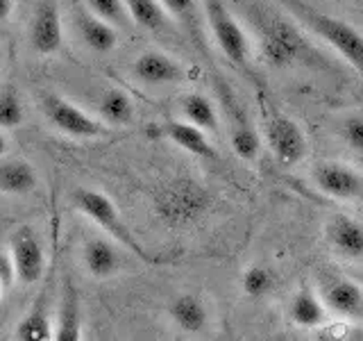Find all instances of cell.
<instances>
[{"label": "cell", "mask_w": 363, "mask_h": 341, "mask_svg": "<svg viewBox=\"0 0 363 341\" xmlns=\"http://www.w3.org/2000/svg\"><path fill=\"white\" fill-rule=\"evenodd\" d=\"M84 337V318L79 293L71 280L64 282V291L60 298V310L52 325V341H82Z\"/></svg>", "instance_id": "ac0fdd59"}, {"label": "cell", "mask_w": 363, "mask_h": 341, "mask_svg": "<svg viewBox=\"0 0 363 341\" xmlns=\"http://www.w3.org/2000/svg\"><path fill=\"white\" fill-rule=\"evenodd\" d=\"M0 60H3V57H0Z\"/></svg>", "instance_id": "e575fe53"}, {"label": "cell", "mask_w": 363, "mask_h": 341, "mask_svg": "<svg viewBox=\"0 0 363 341\" xmlns=\"http://www.w3.org/2000/svg\"><path fill=\"white\" fill-rule=\"evenodd\" d=\"M7 255L21 284H37L45 273V248L32 225H18L7 239Z\"/></svg>", "instance_id": "52a82bcc"}, {"label": "cell", "mask_w": 363, "mask_h": 341, "mask_svg": "<svg viewBox=\"0 0 363 341\" xmlns=\"http://www.w3.org/2000/svg\"><path fill=\"white\" fill-rule=\"evenodd\" d=\"M26 119V109H23V102L18 91L7 85L0 89V130H14Z\"/></svg>", "instance_id": "83f0119b"}, {"label": "cell", "mask_w": 363, "mask_h": 341, "mask_svg": "<svg viewBox=\"0 0 363 341\" xmlns=\"http://www.w3.org/2000/svg\"><path fill=\"white\" fill-rule=\"evenodd\" d=\"M315 289L329 314L347 321H363V287L350 273H320Z\"/></svg>", "instance_id": "ba28073f"}, {"label": "cell", "mask_w": 363, "mask_h": 341, "mask_svg": "<svg viewBox=\"0 0 363 341\" xmlns=\"http://www.w3.org/2000/svg\"><path fill=\"white\" fill-rule=\"evenodd\" d=\"M84 7L116 30H125L132 26L130 11L123 0H84Z\"/></svg>", "instance_id": "4316f807"}, {"label": "cell", "mask_w": 363, "mask_h": 341, "mask_svg": "<svg viewBox=\"0 0 363 341\" xmlns=\"http://www.w3.org/2000/svg\"><path fill=\"white\" fill-rule=\"evenodd\" d=\"M18 341H52V323L48 318V303L45 296H39L28 316L21 321Z\"/></svg>", "instance_id": "484cf974"}, {"label": "cell", "mask_w": 363, "mask_h": 341, "mask_svg": "<svg viewBox=\"0 0 363 341\" xmlns=\"http://www.w3.org/2000/svg\"><path fill=\"white\" fill-rule=\"evenodd\" d=\"M73 205L79 214L86 216L91 223H96L113 244L130 250V253L136 259H141L143 264H164V261H168L166 257L152 255L150 250H145V246L130 230V225L123 221L116 202H113L105 191H98L91 187H79L73 191Z\"/></svg>", "instance_id": "6da1fadb"}, {"label": "cell", "mask_w": 363, "mask_h": 341, "mask_svg": "<svg viewBox=\"0 0 363 341\" xmlns=\"http://www.w3.org/2000/svg\"><path fill=\"white\" fill-rule=\"evenodd\" d=\"M130 11L132 23L147 32H164L170 23L168 11L164 9L162 0H123Z\"/></svg>", "instance_id": "d4e9b609"}, {"label": "cell", "mask_w": 363, "mask_h": 341, "mask_svg": "<svg viewBox=\"0 0 363 341\" xmlns=\"http://www.w3.org/2000/svg\"><path fill=\"white\" fill-rule=\"evenodd\" d=\"M75 28L82 43L98 55H107L118 45V30L91 14L84 5L75 7Z\"/></svg>", "instance_id": "d6986e66"}, {"label": "cell", "mask_w": 363, "mask_h": 341, "mask_svg": "<svg viewBox=\"0 0 363 341\" xmlns=\"http://www.w3.org/2000/svg\"><path fill=\"white\" fill-rule=\"evenodd\" d=\"M264 130H266V144L270 148V153L284 166H295L306 157L309 144H306V136L295 119L286 117L281 112H268Z\"/></svg>", "instance_id": "9c48e42d"}, {"label": "cell", "mask_w": 363, "mask_h": 341, "mask_svg": "<svg viewBox=\"0 0 363 341\" xmlns=\"http://www.w3.org/2000/svg\"><path fill=\"white\" fill-rule=\"evenodd\" d=\"M64 43L62 11L55 0H41L30 21V45L39 55H55Z\"/></svg>", "instance_id": "4fadbf2b"}, {"label": "cell", "mask_w": 363, "mask_h": 341, "mask_svg": "<svg viewBox=\"0 0 363 341\" xmlns=\"http://www.w3.org/2000/svg\"><path fill=\"white\" fill-rule=\"evenodd\" d=\"M286 316L291 325L300 328V330H315L327 323L329 312L320 298V293L313 287V284L304 282L291 296L289 307H286Z\"/></svg>", "instance_id": "e0dca14e"}, {"label": "cell", "mask_w": 363, "mask_h": 341, "mask_svg": "<svg viewBox=\"0 0 363 341\" xmlns=\"http://www.w3.org/2000/svg\"><path fill=\"white\" fill-rule=\"evenodd\" d=\"M39 185L37 170L28 159L11 157L0 162V191L7 196H28Z\"/></svg>", "instance_id": "7402d4cb"}, {"label": "cell", "mask_w": 363, "mask_h": 341, "mask_svg": "<svg viewBox=\"0 0 363 341\" xmlns=\"http://www.w3.org/2000/svg\"><path fill=\"white\" fill-rule=\"evenodd\" d=\"M9 151V141H7V134L5 130H0V159H3Z\"/></svg>", "instance_id": "d6a6232c"}, {"label": "cell", "mask_w": 363, "mask_h": 341, "mask_svg": "<svg viewBox=\"0 0 363 341\" xmlns=\"http://www.w3.org/2000/svg\"><path fill=\"white\" fill-rule=\"evenodd\" d=\"M162 5L168 11V16L182 21L184 26H193L198 18V0H162Z\"/></svg>", "instance_id": "f546056e"}, {"label": "cell", "mask_w": 363, "mask_h": 341, "mask_svg": "<svg viewBox=\"0 0 363 341\" xmlns=\"http://www.w3.org/2000/svg\"><path fill=\"white\" fill-rule=\"evenodd\" d=\"M261 60L270 68H291L295 64L311 66L318 53L291 18L277 14H261L257 21Z\"/></svg>", "instance_id": "7a4b0ae2"}, {"label": "cell", "mask_w": 363, "mask_h": 341, "mask_svg": "<svg viewBox=\"0 0 363 341\" xmlns=\"http://www.w3.org/2000/svg\"><path fill=\"white\" fill-rule=\"evenodd\" d=\"M41 112L57 132L71 136V139H102L109 134V128L98 117H91L73 100L52 94V91H45L41 96Z\"/></svg>", "instance_id": "5b68a950"}, {"label": "cell", "mask_w": 363, "mask_h": 341, "mask_svg": "<svg viewBox=\"0 0 363 341\" xmlns=\"http://www.w3.org/2000/svg\"><path fill=\"white\" fill-rule=\"evenodd\" d=\"M313 182L332 200L363 202V173L345 162H323L313 168Z\"/></svg>", "instance_id": "30bf717a"}, {"label": "cell", "mask_w": 363, "mask_h": 341, "mask_svg": "<svg viewBox=\"0 0 363 341\" xmlns=\"http://www.w3.org/2000/svg\"><path fill=\"white\" fill-rule=\"evenodd\" d=\"M289 14L302 23V28L320 37L329 48H334L343 60L363 77V34L347 21L318 11L302 0H281Z\"/></svg>", "instance_id": "3957f363"}, {"label": "cell", "mask_w": 363, "mask_h": 341, "mask_svg": "<svg viewBox=\"0 0 363 341\" xmlns=\"http://www.w3.org/2000/svg\"><path fill=\"white\" fill-rule=\"evenodd\" d=\"M162 134L170 144H175L177 148H182L184 153L207 159V162H216L218 159V153H216L213 144L209 141V134L202 132L196 125H191L186 121H168L164 123Z\"/></svg>", "instance_id": "ffe728a7"}, {"label": "cell", "mask_w": 363, "mask_h": 341, "mask_svg": "<svg viewBox=\"0 0 363 341\" xmlns=\"http://www.w3.org/2000/svg\"><path fill=\"white\" fill-rule=\"evenodd\" d=\"M350 276L354 278V280L361 284V287H363V269H354V271H350Z\"/></svg>", "instance_id": "836d02e7"}, {"label": "cell", "mask_w": 363, "mask_h": 341, "mask_svg": "<svg viewBox=\"0 0 363 341\" xmlns=\"http://www.w3.org/2000/svg\"><path fill=\"white\" fill-rule=\"evenodd\" d=\"M279 276L275 269H270L268 264H247L241 273V291L247 296L250 301H264L277 289Z\"/></svg>", "instance_id": "cb8c5ba5"}, {"label": "cell", "mask_w": 363, "mask_h": 341, "mask_svg": "<svg viewBox=\"0 0 363 341\" xmlns=\"http://www.w3.org/2000/svg\"><path fill=\"white\" fill-rule=\"evenodd\" d=\"M82 266L94 280H109L123 271V255L118 244L109 237H89L82 244Z\"/></svg>", "instance_id": "2e32d148"}, {"label": "cell", "mask_w": 363, "mask_h": 341, "mask_svg": "<svg viewBox=\"0 0 363 341\" xmlns=\"http://www.w3.org/2000/svg\"><path fill=\"white\" fill-rule=\"evenodd\" d=\"M202 11L220 53L234 66L245 71L250 66V41L245 30L241 28V23L232 16V11L227 9L223 0H202Z\"/></svg>", "instance_id": "8992f818"}, {"label": "cell", "mask_w": 363, "mask_h": 341, "mask_svg": "<svg viewBox=\"0 0 363 341\" xmlns=\"http://www.w3.org/2000/svg\"><path fill=\"white\" fill-rule=\"evenodd\" d=\"M166 314L182 335L200 337L211 328V307L196 291H182L168 301Z\"/></svg>", "instance_id": "8fae6325"}, {"label": "cell", "mask_w": 363, "mask_h": 341, "mask_svg": "<svg viewBox=\"0 0 363 341\" xmlns=\"http://www.w3.org/2000/svg\"><path fill=\"white\" fill-rule=\"evenodd\" d=\"M211 205V193L189 178L168 182L155 196V210L166 225L186 227L202 219Z\"/></svg>", "instance_id": "277c9868"}, {"label": "cell", "mask_w": 363, "mask_h": 341, "mask_svg": "<svg viewBox=\"0 0 363 341\" xmlns=\"http://www.w3.org/2000/svg\"><path fill=\"white\" fill-rule=\"evenodd\" d=\"M182 117H184L186 123L196 125L202 132H211L216 134L220 128V117L218 109H216L213 100L204 94H198V91H191L184 98H182Z\"/></svg>", "instance_id": "603a6c76"}, {"label": "cell", "mask_w": 363, "mask_h": 341, "mask_svg": "<svg viewBox=\"0 0 363 341\" xmlns=\"http://www.w3.org/2000/svg\"><path fill=\"white\" fill-rule=\"evenodd\" d=\"M16 3H18V0H0V23L9 18V14L14 11Z\"/></svg>", "instance_id": "1f68e13d"}, {"label": "cell", "mask_w": 363, "mask_h": 341, "mask_svg": "<svg viewBox=\"0 0 363 341\" xmlns=\"http://www.w3.org/2000/svg\"><path fill=\"white\" fill-rule=\"evenodd\" d=\"M338 134L352 153L363 155V114H350V117H345L340 121Z\"/></svg>", "instance_id": "f1b7e54d"}, {"label": "cell", "mask_w": 363, "mask_h": 341, "mask_svg": "<svg viewBox=\"0 0 363 341\" xmlns=\"http://www.w3.org/2000/svg\"><path fill=\"white\" fill-rule=\"evenodd\" d=\"M98 119L107 125V128H125L134 121V100L128 91L118 87L105 89L96 100Z\"/></svg>", "instance_id": "44dd1931"}, {"label": "cell", "mask_w": 363, "mask_h": 341, "mask_svg": "<svg viewBox=\"0 0 363 341\" xmlns=\"http://www.w3.org/2000/svg\"><path fill=\"white\" fill-rule=\"evenodd\" d=\"M11 278H14V266H11V259L5 253H0V284H7Z\"/></svg>", "instance_id": "4dcf8cb0"}, {"label": "cell", "mask_w": 363, "mask_h": 341, "mask_svg": "<svg viewBox=\"0 0 363 341\" xmlns=\"http://www.w3.org/2000/svg\"><path fill=\"white\" fill-rule=\"evenodd\" d=\"M325 242L345 261H363V223L350 214H332L325 221Z\"/></svg>", "instance_id": "5bb4252c"}, {"label": "cell", "mask_w": 363, "mask_h": 341, "mask_svg": "<svg viewBox=\"0 0 363 341\" xmlns=\"http://www.w3.org/2000/svg\"><path fill=\"white\" fill-rule=\"evenodd\" d=\"M220 96H223V105H225V112H227V119H230L232 151L236 153V157L245 159V162H255V159L261 155V146H264V144H261V134L257 132L252 121L247 119V114L234 100L232 94L220 91Z\"/></svg>", "instance_id": "9a60e30c"}, {"label": "cell", "mask_w": 363, "mask_h": 341, "mask_svg": "<svg viewBox=\"0 0 363 341\" xmlns=\"http://www.w3.org/2000/svg\"><path fill=\"white\" fill-rule=\"evenodd\" d=\"M132 77L143 87H168L184 82L186 68L162 50H145L132 62Z\"/></svg>", "instance_id": "7c38bea8"}]
</instances>
